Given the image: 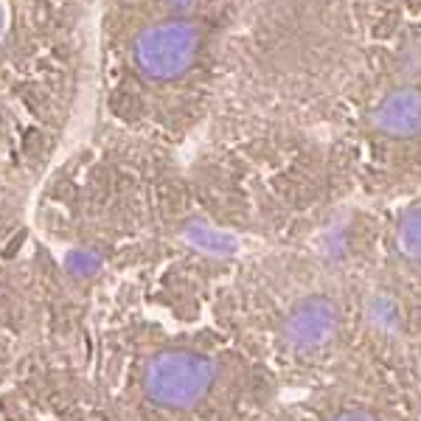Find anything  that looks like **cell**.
<instances>
[{
	"instance_id": "7a4b0ae2",
	"label": "cell",
	"mask_w": 421,
	"mask_h": 421,
	"mask_svg": "<svg viewBox=\"0 0 421 421\" xmlns=\"http://www.w3.org/2000/svg\"><path fill=\"white\" fill-rule=\"evenodd\" d=\"M329 152L363 191L421 188V3L365 0L354 67L329 121Z\"/></svg>"
},
{
	"instance_id": "6da1fadb",
	"label": "cell",
	"mask_w": 421,
	"mask_h": 421,
	"mask_svg": "<svg viewBox=\"0 0 421 421\" xmlns=\"http://www.w3.org/2000/svg\"><path fill=\"white\" fill-rule=\"evenodd\" d=\"M256 0H96V62L118 113L177 129L217 110Z\"/></svg>"
},
{
	"instance_id": "277c9868",
	"label": "cell",
	"mask_w": 421,
	"mask_h": 421,
	"mask_svg": "<svg viewBox=\"0 0 421 421\" xmlns=\"http://www.w3.org/2000/svg\"><path fill=\"white\" fill-rule=\"evenodd\" d=\"M385 202L357 242L363 340L368 354L404 365L421 357V188Z\"/></svg>"
},
{
	"instance_id": "3957f363",
	"label": "cell",
	"mask_w": 421,
	"mask_h": 421,
	"mask_svg": "<svg viewBox=\"0 0 421 421\" xmlns=\"http://www.w3.org/2000/svg\"><path fill=\"white\" fill-rule=\"evenodd\" d=\"M253 354L298 385H323L365 354L360 264L317 256H270L258 281Z\"/></svg>"
},
{
	"instance_id": "5b68a950",
	"label": "cell",
	"mask_w": 421,
	"mask_h": 421,
	"mask_svg": "<svg viewBox=\"0 0 421 421\" xmlns=\"http://www.w3.org/2000/svg\"><path fill=\"white\" fill-rule=\"evenodd\" d=\"M225 377V363L197 348H163L147 363L144 393L152 404L188 413L217 393Z\"/></svg>"
}]
</instances>
